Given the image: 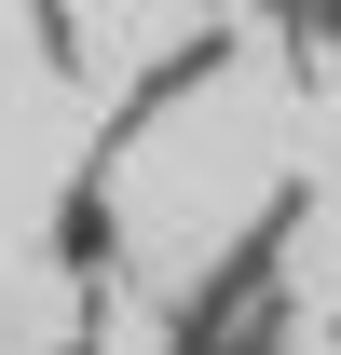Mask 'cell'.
I'll list each match as a JSON object with an SVG mask.
<instances>
[{
  "mask_svg": "<svg viewBox=\"0 0 341 355\" xmlns=\"http://www.w3.org/2000/svg\"><path fill=\"white\" fill-rule=\"evenodd\" d=\"M287 232H300V191H273V205L177 287L164 355H287Z\"/></svg>",
  "mask_w": 341,
  "mask_h": 355,
  "instance_id": "cell-1",
  "label": "cell"
}]
</instances>
